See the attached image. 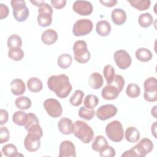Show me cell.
<instances>
[{
  "instance_id": "37",
  "label": "cell",
  "mask_w": 157,
  "mask_h": 157,
  "mask_svg": "<svg viewBox=\"0 0 157 157\" xmlns=\"http://www.w3.org/2000/svg\"><path fill=\"white\" fill-rule=\"evenodd\" d=\"M99 103L98 98L94 94L87 95L83 101L85 107L90 109H93Z\"/></svg>"
},
{
  "instance_id": "32",
  "label": "cell",
  "mask_w": 157,
  "mask_h": 157,
  "mask_svg": "<svg viewBox=\"0 0 157 157\" xmlns=\"http://www.w3.org/2000/svg\"><path fill=\"white\" fill-rule=\"evenodd\" d=\"M128 2L131 6L139 11L147 10L151 4L150 0H133L128 1Z\"/></svg>"
},
{
  "instance_id": "49",
  "label": "cell",
  "mask_w": 157,
  "mask_h": 157,
  "mask_svg": "<svg viewBox=\"0 0 157 157\" xmlns=\"http://www.w3.org/2000/svg\"><path fill=\"white\" fill-rule=\"evenodd\" d=\"M156 121H155L153 123V124L151 125V134L153 135V136L156 138Z\"/></svg>"
},
{
  "instance_id": "3",
  "label": "cell",
  "mask_w": 157,
  "mask_h": 157,
  "mask_svg": "<svg viewBox=\"0 0 157 157\" xmlns=\"http://www.w3.org/2000/svg\"><path fill=\"white\" fill-rule=\"evenodd\" d=\"M105 134L108 138L114 142H119L124 138V131L121 123L118 120H113L105 127Z\"/></svg>"
},
{
  "instance_id": "16",
  "label": "cell",
  "mask_w": 157,
  "mask_h": 157,
  "mask_svg": "<svg viewBox=\"0 0 157 157\" xmlns=\"http://www.w3.org/2000/svg\"><path fill=\"white\" fill-rule=\"evenodd\" d=\"M59 157H75V148L74 144L69 140H64L59 145L58 154Z\"/></svg>"
},
{
  "instance_id": "48",
  "label": "cell",
  "mask_w": 157,
  "mask_h": 157,
  "mask_svg": "<svg viewBox=\"0 0 157 157\" xmlns=\"http://www.w3.org/2000/svg\"><path fill=\"white\" fill-rule=\"evenodd\" d=\"M30 2H31L33 5L37 6L38 7H41L45 3L44 1H30Z\"/></svg>"
},
{
  "instance_id": "45",
  "label": "cell",
  "mask_w": 157,
  "mask_h": 157,
  "mask_svg": "<svg viewBox=\"0 0 157 157\" xmlns=\"http://www.w3.org/2000/svg\"><path fill=\"white\" fill-rule=\"evenodd\" d=\"M51 4L54 8L57 9H61L66 6V0H52Z\"/></svg>"
},
{
  "instance_id": "8",
  "label": "cell",
  "mask_w": 157,
  "mask_h": 157,
  "mask_svg": "<svg viewBox=\"0 0 157 157\" xmlns=\"http://www.w3.org/2000/svg\"><path fill=\"white\" fill-rule=\"evenodd\" d=\"M93 28V24L90 20L87 18L80 19L74 23L72 33L77 37L86 36L91 32Z\"/></svg>"
},
{
  "instance_id": "1",
  "label": "cell",
  "mask_w": 157,
  "mask_h": 157,
  "mask_svg": "<svg viewBox=\"0 0 157 157\" xmlns=\"http://www.w3.org/2000/svg\"><path fill=\"white\" fill-rule=\"evenodd\" d=\"M49 90L53 91L59 98H66L72 91V86L69 78L65 74L54 75L50 76L47 80Z\"/></svg>"
},
{
  "instance_id": "10",
  "label": "cell",
  "mask_w": 157,
  "mask_h": 157,
  "mask_svg": "<svg viewBox=\"0 0 157 157\" xmlns=\"http://www.w3.org/2000/svg\"><path fill=\"white\" fill-rule=\"evenodd\" d=\"M25 128L28 132L35 133L39 135L41 137L43 136L42 129L39 124L37 117L33 113H27L26 121L25 124Z\"/></svg>"
},
{
  "instance_id": "34",
  "label": "cell",
  "mask_w": 157,
  "mask_h": 157,
  "mask_svg": "<svg viewBox=\"0 0 157 157\" xmlns=\"http://www.w3.org/2000/svg\"><path fill=\"white\" fill-rule=\"evenodd\" d=\"M8 56L13 61H20L24 56V52L20 47L10 48L8 51Z\"/></svg>"
},
{
  "instance_id": "7",
  "label": "cell",
  "mask_w": 157,
  "mask_h": 157,
  "mask_svg": "<svg viewBox=\"0 0 157 157\" xmlns=\"http://www.w3.org/2000/svg\"><path fill=\"white\" fill-rule=\"evenodd\" d=\"M38 13L37 21L40 26L46 27L51 25L53 9L48 4L45 2L41 7H39Z\"/></svg>"
},
{
  "instance_id": "50",
  "label": "cell",
  "mask_w": 157,
  "mask_h": 157,
  "mask_svg": "<svg viewBox=\"0 0 157 157\" xmlns=\"http://www.w3.org/2000/svg\"><path fill=\"white\" fill-rule=\"evenodd\" d=\"M156 105H155V106H154L152 109H151V115L155 118H156Z\"/></svg>"
},
{
  "instance_id": "22",
  "label": "cell",
  "mask_w": 157,
  "mask_h": 157,
  "mask_svg": "<svg viewBox=\"0 0 157 157\" xmlns=\"http://www.w3.org/2000/svg\"><path fill=\"white\" fill-rule=\"evenodd\" d=\"M108 146H109V144L106 139L103 136H101V135L97 136L94 138L91 144L92 149L94 151H98V152H101L103 151Z\"/></svg>"
},
{
  "instance_id": "27",
  "label": "cell",
  "mask_w": 157,
  "mask_h": 157,
  "mask_svg": "<svg viewBox=\"0 0 157 157\" xmlns=\"http://www.w3.org/2000/svg\"><path fill=\"white\" fill-rule=\"evenodd\" d=\"M27 87L31 92L37 93L42 89V82L37 77H33L28 79L27 82Z\"/></svg>"
},
{
  "instance_id": "46",
  "label": "cell",
  "mask_w": 157,
  "mask_h": 157,
  "mask_svg": "<svg viewBox=\"0 0 157 157\" xmlns=\"http://www.w3.org/2000/svg\"><path fill=\"white\" fill-rule=\"evenodd\" d=\"M9 117L8 112L6 110L1 109L0 110V125H3L7 122Z\"/></svg>"
},
{
  "instance_id": "43",
  "label": "cell",
  "mask_w": 157,
  "mask_h": 157,
  "mask_svg": "<svg viewBox=\"0 0 157 157\" xmlns=\"http://www.w3.org/2000/svg\"><path fill=\"white\" fill-rule=\"evenodd\" d=\"M99 155L101 157H113L115 156V150L109 145L105 150L99 152Z\"/></svg>"
},
{
  "instance_id": "18",
  "label": "cell",
  "mask_w": 157,
  "mask_h": 157,
  "mask_svg": "<svg viewBox=\"0 0 157 157\" xmlns=\"http://www.w3.org/2000/svg\"><path fill=\"white\" fill-rule=\"evenodd\" d=\"M119 90L112 84H107L101 90V96L105 100L115 99L120 94Z\"/></svg>"
},
{
  "instance_id": "23",
  "label": "cell",
  "mask_w": 157,
  "mask_h": 157,
  "mask_svg": "<svg viewBox=\"0 0 157 157\" xmlns=\"http://www.w3.org/2000/svg\"><path fill=\"white\" fill-rule=\"evenodd\" d=\"M104 83L102 76L98 72L92 73L88 78V84L92 89L98 90L102 87Z\"/></svg>"
},
{
  "instance_id": "38",
  "label": "cell",
  "mask_w": 157,
  "mask_h": 157,
  "mask_svg": "<svg viewBox=\"0 0 157 157\" xmlns=\"http://www.w3.org/2000/svg\"><path fill=\"white\" fill-rule=\"evenodd\" d=\"M126 94L131 98H136L140 94V89L139 85L135 83H129L126 89Z\"/></svg>"
},
{
  "instance_id": "30",
  "label": "cell",
  "mask_w": 157,
  "mask_h": 157,
  "mask_svg": "<svg viewBox=\"0 0 157 157\" xmlns=\"http://www.w3.org/2000/svg\"><path fill=\"white\" fill-rule=\"evenodd\" d=\"M15 104L20 110H27L31 106V101L26 96H20L15 99Z\"/></svg>"
},
{
  "instance_id": "4",
  "label": "cell",
  "mask_w": 157,
  "mask_h": 157,
  "mask_svg": "<svg viewBox=\"0 0 157 157\" xmlns=\"http://www.w3.org/2000/svg\"><path fill=\"white\" fill-rule=\"evenodd\" d=\"M74 59L78 63L84 64L87 63L91 57V54L87 48L85 41L82 40L75 42L73 46Z\"/></svg>"
},
{
  "instance_id": "15",
  "label": "cell",
  "mask_w": 157,
  "mask_h": 157,
  "mask_svg": "<svg viewBox=\"0 0 157 157\" xmlns=\"http://www.w3.org/2000/svg\"><path fill=\"white\" fill-rule=\"evenodd\" d=\"M74 11L82 16L90 15L93 10L91 3L86 1H76L72 5Z\"/></svg>"
},
{
  "instance_id": "47",
  "label": "cell",
  "mask_w": 157,
  "mask_h": 157,
  "mask_svg": "<svg viewBox=\"0 0 157 157\" xmlns=\"http://www.w3.org/2000/svg\"><path fill=\"white\" fill-rule=\"evenodd\" d=\"M100 3H101L104 6L108 7H112L115 6L117 4V1L116 0H108V1H99Z\"/></svg>"
},
{
  "instance_id": "44",
  "label": "cell",
  "mask_w": 157,
  "mask_h": 157,
  "mask_svg": "<svg viewBox=\"0 0 157 157\" xmlns=\"http://www.w3.org/2000/svg\"><path fill=\"white\" fill-rule=\"evenodd\" d=\"M9 13L8 7L2 3L0 4V19L2 20L6 18Z\"/></svg>"
},
{
  "instance_id": "33",
  "label": "cell",
  "mask_w": 157,
  "mask_h": 157,
  "mask_svg": "<svg viewBox=\"0 0 157 157\" xmlns=\"http://www.w3.org/2000/svg\"><path fill=\"white\" fill-rule=\"evenodd\" d=\"M153 21V16L150 13H144L139 15L138 18L139 25L142 28L150 26Z\"/></svg>"
},
{
  "instance_id": "14",
  "label": "cell",
  "mask_w": 157,
  "mask_h": 157,
  "mask_svg": "<svg viewBox=\"0 0 157 157\" xmlns=\"http://www.w3.org/2000/svg\"><path fill=\"white\" fill-rule=\"evenodd\" d=\"M118 112L117 108L113 104H105L100 106L96 112L97 117L101 120H107L114 117Z\"/></svg>"
},
{
  "instance_id": "29",
  "label": "cell",
  "mask_w": 157,
  "mask_h": 157,
  "mask_svg": "<svg viewBox=\"0 0 157 157\" xmlns=\"http://www.w3.org/2000/svg\"><path fill=\"white\" fill-rule=\"evenodd\" d=\"M2 151L6 156L8 157H15L23 155L18 153L16 146L12 144H8L5 145L2 148Z\"/></svg>"
},
{
  "instance_id": "28",
  "label": "cell",
  "mask_w": 157,
  "mask_h": 157,
  "mask_svg": "<svg viewBox=\"0 0 157 157\" xmlns=\"http://www.w3.org/2000/svg\"><path fill=\"white\" fill-rule=\"evenodd\" d=\"M58 65L62 69H67L70 67L72 63V58L68 53L61 54L58 58Z\"/></svg>"
},
{
  "instance_id": "31",
  "label": "cell",
  "mask_w": 157,
  "mask_h": 157,
  "mask_svg": "<svg viewBox=\"0 0 157 157\" xmlns=\"http://www.w3.org/2000/svg\"><path fill=\"white\" fill-rule=\"evenodd\" d=\"M27 118V113L22 110L16 111L12 116L13 122L18 126H25Z\"/></svg>"
},
{
  "instance_id": "24",
  "label": "cell",
  "mask_w": 157,
  "mask_h": 157,
  "mask_svg": "<svg viewBox=\"0 0 157 157\" xmlns=\"http://www.w3.org/2000/svg\"><path fill=\"white\" fill-rule=\"evenodd\" d=\"M96 33L101 36H107L111 31V26L106 20L99 21L96 25Z\"/></svg>"
},
{
  "instance_id": "21",
  "label": "cell",
  "mask_w": 157,
  "mask_h": 157,
  "mask_svg": "<svg viewBox=\"0 0 157 157\" xmlns=\"http://www.w3.org/2000/svg\"><path fill=\"white\" fill-rule=\"evenodd\" d=\"M10 90L15 96L22 95L26 91V86L24 82L20 78H15L10 83Z\"/></svg>"
},
{
  "instance_id": "17",
  "label": "cell",
  "mask_w": 157,
  "mask_h": 157,
  "mask_svg": "<svg viewBox=\"0 0 157 157\" xmlns=\"http://www.w3.org/2000/svg\"><path fill=\"white\" fill-rule=\"evenodd\" d=\"M58 128L61 133L65 135H69L73 133L74 124L71 119L63 117L59 120L58 123Z\"/></svg>"
},
{
  "instance_id": "12",
  "label": "cell",
  "mask_w": 157,
  "mask_h": 157,
  "mask_svg": "<svg viewBox=\"0 0 157 157\" xmlns=\"http://www.w3.org/2000/svg\"><path fill=\"white\" fill-rule=\"evenodd\" d=\"M132 148L134 150L136 156L144 157L152 151L153 144L150 139L144 138Z\"/></svg>"
},
{
  "instance_id": "2",
  "label": "cell",
  "mask_w": 157,
  "mask_h": 157,
  "mask_svg": "<svg viewBox=\"0 0 157 157\" xmlns=\"http://www.w3.org/2000/svg\"><path fill=\"white\" fill-rule=\"evenodd\" d=\"M73 133L84 144H89L94 137V132L92 128L86 122L82 120L75 121Z\"/></svg>"
},
{
  "instance_id": "5",
  "label": "cell",
  "mask_w": 157,
  "mask_h": 157,
  "mask_svg": "<svg viewBox=\"0 0 157 157\" xmlns=\"http://www.w3.org/2000/svg\"><path fill=\"white\" fill-rule=\"evenodd\" d=\"M13 9V16L18 22L25 21L29 16V9L23 0H12L10 2Z\"/></svg>"
},
{
  "instance_id": "11",
  "label": "cell",
  "mask_w": 157,
  "mask_h": 157,
  "mask_svg": "<svg viewBox=\"0 0 157 157\" xmlns=\"http://www.w3.org/2000/svg\"><path fill=\"white\" fill-rule=\"evenodd\" d=\"M113 58L116 65L122 70L128 69L132 63L131 56L124 50L116 51L114 53Z\"/></svg>"
},
{
  "instance_id": "19",
  "label": "cell",
  "mask_w": 157,
  "mask_h": 157,
  "mask_svg": "<svg viewBox=\"0 0 157 157\" xmlns=\"http://www.w3.org/2000/svg\"><path fill=\"white\" fill-rule=\"evenodd\" d=\"M111 18L112 21L117 25H121L124 24L127 18L126 12L120 8H116L112 11Z\"/></svg>"
},
{
  "instance_id": "25",
  "label": "cell",
  "mask_w": 157,
  "mask_h": 157,
  "mask_svg": "<svg viewBox=\"0 0 157 157\" xmlns=\"http://www.w3.org/2000/svg\"><path fill=\"white\" fill-rule=\"evenodd\" d=\"M136 58L142 62H147L152 59L153 54L151 51L144 47L139 48L135 53Z\"/></svg>"
},
{
  "instance_id": "9",
  "label": "cell",
  "mask_w": 157,
  "mask_h": 157,
  "mask_svg": "<svg viewBox=\"0 0 157 157\" xmlns=\"http://www.w3.org/2000/svg\"><path fill=\"white\" fill-rule=\"evenodd\" d=\"M43 105L47 114L52 118H58L62 115V106L59 101L55 99H47L44 102Z\"/></svg>"
},
{
  "instance_id": "26",
  "label": "cell",
  "mask_w": 157,
  "mask_h": 157,
  "mask_svg": "<svg viewBox=\"0 0 157 157\" xmlns=\"http://www.w3.org/2000/svg\"><path fill=\"white\" fill-rule=\"evenodd\" d=\"M125 139L131 143H135L140 139V132L139 130L133 126L128 127L125 131Z\"/></svg>"
},
{
  "instance_id": "36",
  "label": "cell",
  "mask_w": 157,
  "mask_h": 157,
  "mask_svg": "<svg viewBox=\"0 0 157 157\" xmlns=\"http://www.w3.org/2000/svg\"><path fill=\"white\" fill-rule=\"evenodd\" d=\"M103 74L104 78L106 80L107 83L110 84L113 82L115 75L114 67L110 64L105 66L103 69Z\"/></svg>"
},
{
  "instance_id": "20",
  "label": "cell",
  "mask_w": 157,
  "mask_h": 157,
  "mask_svg": "<svg viewBox=\"0 0 157 157\" xmlns=\"http://www.w3.org/2000/svg\"><path fill=\"white\" fill-rule=\"evenodd\" d=\"M58 39V34L56 31L52 29H47L43 32L41 36L42 42L47 45H52Z\"/></svg>"
},
{
  "instance_id": "6",
  "label": "cell",
  "mask_w": 157,
  "mask_h": 157,
  "mask_svg": "<svg viewBox=\"0 0 157 157\" xmlns=\"http://www.w3.org/2000/svg\"><path fill=\"white\" fill-rule=\"evenodd\" d=\"M144 98L148 102H155L157 100V81L153 77L147 78L144 83Z\"/></svg>"
},
{
  "instance_id": "40",
  "label": "cell",
  "mask_w": 157,
  "mask_h": 157,
  "mask_svg": "<svg viewBox=\"0 0 157 157\" xmlns=\"http://www.w3.org/2000/svg\"><path fill=\"white\" fill-rule=\"evenodd\" d=\"M78 116L84 120H91L95 115V111L94 109H88L85 107H81L78 110Z\"/></svg>"
},
{
  "instance_id": "39",
  "label": "cell",
  "mask_w": 157,
  "mask_h": 157,
  "mask_svg": "<svg viewBox=\"0 0 157 157\" xmlns=\"http://www.w3.org/2000/svg\"><path fill=\"white\" fill-rule=\"evenodd\" d=\"M7 44L9 49L12 48L21 47L22 45V40L18 35L12 34L8 37Z\"/></svg>"
},
{
  "instance_id": "42",
  "label": "cell",
  "mask_w": 157,
  "mask_h": 157,
  "mask_svg": "<svg viewBox=\"0 0 157 157\" xmlns=\"http://www.w3.org/2000/svg\"><path fill=\"white\" fill-rule=\"evenodd\" d=\"M10 133L9 129L4 126H1L0 129V143L1 144L7 142L9 140Z\"/></svg>"
},
{
  "instance_id": "41",
  "label": "cell",
  "mask_w": 157,
  "mask_h": 157,
  "mask_svg": "<svg viewBox=\"0 0 157 157\" xmlns=\"http://www.w3.org/2000/svg\"><path fill=\"white\" fill-rule=\"evenodd\" d=\"M110 84H112L113 85L115 86L121 92L123 90L124 86V78L120 75H115L113 82Z\"/></svg>"
},
{
  "instance_id": "35",
  "label": "cell",
  "mask_w": 157,
  "mask_h": 157,
  "mask_svg": "<svg viewBox=\"0 0 157 157\" xmlns=\"http://www.w3.org/2000/svg\"><path fill=\"white\" fill-rule=\"evenodd\" d=\"M84 93L83 91L77 90H76L69 99V102L73 106L77 107L80 105L83 101Z\"/></svg>"
},
{
  "instance_id": "13",
  "label": "cell",
  "mask_w": 157,
  "mask_h": 157,
  "mask_svg": "<svg viewBox=\"0 0 157 157\" xmlns=\"http://www.w3.org/2000/svg\"><path fill=\"white\" fill-rule=\"evenodd\" d=\"M41 137L35 133L28 132L24 140V146L26 150L30 152L37 151L40 147Z\"/></svg>"
}]
</instances>
